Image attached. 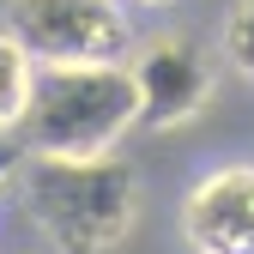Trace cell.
<instances>
[{
    "mask_svg": "<svg viewBox=\"0 0 254 254\" xmlns=\"http://www.w3.org/2000/svg\"><path fill=\"white\" fill-rule=\"evenodd\" d=\"M127 73L139 85V127H151V133L194 121L212 103V61L176 30L145 37V49L127 61Z\"/></svg>",
    "mask_w": 254,
    "mask_h": 254,
    "instance_id": "4",
    "label": "cell"
},
{
    "mask_svg": "<svg viewBox=\"0 0 254 254\" xmlns=\"http://www.w3.org/2000/svg\"><path fill=\"white\" fill-rule=\"evenodd\" d=\"M182 236L194 254H254V164H224L182 200Z\"/></svg>",
    "mask_w": 254,
    "mask_h": 254,
    "instance_id": "5",
    "label": "cell"
},
{
    "mask_svg": "<svg viewBox=\"0 0 254 254\" xmlns=\"http://www.w3.org/2000/svg\"><path fill=\"white\" fill-rule=\"evenodd\" d=\"M224 61L242 73V79H254V0H236V6L224 12Z\"/></svg>",
    "mask_w": 254,
    "mask_h": 254,
    "instance_id": "7",
    "label": "cell"
},
{
    "mask_svg": "<svg viewBox=\"0 0 254 254\" xmlns=\"http://www.w3.org/2000/svg\"><path fill=\"white\" fill-rule=\"evenodd\" d=\"M30 91H37V61L24 55V43L12 30H0V133H18Z\"/></svg>",
    "mask_w": 254,
    "mask_h": 254,
    "instance_id": "6",
    "label": "cell"
},
{
    "mask_svg": "<svg viewBox=\"0 0 254 254\" xmlns=\"http://www.w3.org/2000/svg\"><path fill=\"white\" fill-rule=\"evenodd\" d=\"M18 170H24V145H18L12 133H0V188H6Z\"/></svg>",
    "mask_w": 254,
    "mask_h": 254,
    "instance_id": "8",
    "label": "cell"
},
{
    "mask_svg": "<svg viewBox=\"0 0 254 254\" xmlns=\"http://www.w3.org/2000/svg\"><path fill=\"white\" fill-rule=\"evenodd\" d=\"M24 212L61 254H109L139 218L127 157H24Z\"/></svg>",
    "mask_w": 254,
    "mask_h": 254,
    "instance_id": "1",
    "label": "cell"
},
{
    "mask_svg": "<svg viewBox=\"0 0 254 254\" xmlns=\"http://www.w3.org/2000/svg\"><path fill=\"white\" fill-rule=\"evenodd\" d=\"M6 30L37 67H109L133 43L121 0H6Z\"/></svg>",
    "mask_w": 254,
    "mask_h": 254,
    "instance_id": "3",
    "label": "cell"
},
{
    "mask_svg": "<svg viewBox=\"0 0 254 254\" xmlns=\"http://www.w3.org/2000/svg\"><path fill=\"white\" fill-rule=\"evenodd\" d=\"M139 127V85L127 61L109 67H37V91L18 121L24 157H109Z\"/></svg>",
    "mask_w": 254,
    "mask_h": 254,
    "instance_id": "2",
    "label": "cell"
},
{
    "mask_svg": "<svg viewBox=\"0 0 254 254\" xmlns=\"http://www.w3.org/2000/svg\"><path fill=\"white\" fill-rule=\"evenodd\" d=\"M133 6H170V0H133Z\"/></svg>",
    "mask_w": 254,
    "mask_h": 254,
    "instance_id": "9",
    "label": "cell"
}]
</instances>
